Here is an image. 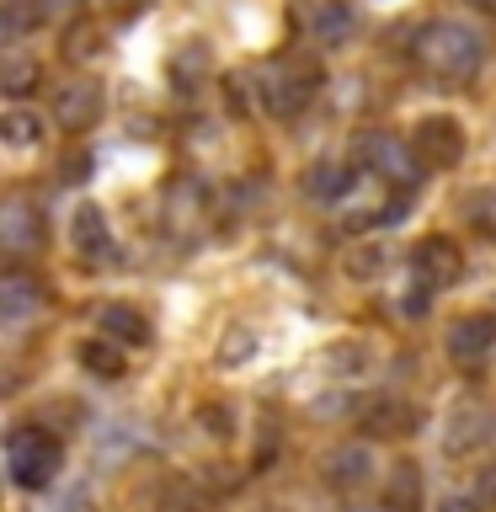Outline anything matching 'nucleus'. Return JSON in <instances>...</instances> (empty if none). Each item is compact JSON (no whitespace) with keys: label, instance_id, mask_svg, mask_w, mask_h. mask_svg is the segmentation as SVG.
<instances>
[{"label":"nucleus","instance_id":"1","mask_svg":"<svg viewBox=\"0 0 496 512\" xmlns=\"http://www.w3.org/2000/svg\"><path fill=\"white\" fill-rule=\"evenodd\" d=\"M411 59L422 64L432 80H470L480 64H486V38H480L470 22H459V16H438V22H427L416 32Z\"/></svg>","mask_w":496,"mask_h":512},{"label":"nucleus","instance_id":"2","mask_svg":"<svg viewBox=\"0 0 496 512\" xmlns=\"http://www.w3.org/2000/svg\"><path fill=\"white\" fill-rule=\"evenodd\" d=\"M315 91H320V70L299 54L272 59L267 70L256 75V96H262V107L272 118H299V112L315 102Z\"/></svg>","mask_w":496,"mask_h":512},{"label":"nucleus","instance_id":"3","mask_svg":"<svg viewBox=\"0 0 496 512\" xmlns=\"http://www.w3.org/2000/svg\"><path fill=\"white\" fill-rule=\"evenodd\" d=\"M352 155H358V166H363L368 176H379V182H390V187H400V192H411V187L427 176L422 155H416L406 139L384 134V128H363L358 144H352Z\"/></svg>","mask_w":496,"mask_h":512},{"label":"nucleus","instance_id":"4","mask_svg":"<svg viewBox=\"0 0 496 512\" xmlns=\"http://www.w3.org/2000/svg\"><path fill=\"white\" fill-rule=\"evenodd\" d=\"M59 459H64V448H59L54 432H43V427H11L6 464H11V480L22 491H43L48 480L59 475Z\"/></svg>","mask_w":496,"mask_h":512},{"label":"nucleus","instance_id":"5","mask_svg":"<svg viewBox=\"0 0 496 512\" xmlns=\"http://www.w3.org/2000/svg\"><path fill=\"white\" fill-rule=\"evenodd\" d=\"M294 27L310 43L336 48L358 32V11H352V0H304V6H294Z\"/></svg>","mask_w":496,"mask_h":512},{"label":"nucleus","instance_id":"6","mask_svg":"<svg viewBox=\"0 0 496 512\" xmlns=\"http://www.w3.org/2000/svg\"><path fill=\"white\" fill-rule=\"evenodd\" d=\"M411 150L422 155L427 171H448V166H459V155H464V128L454 118H422Z\"/></svg>","mask_w":496,"mask_h":512},{"label":"nucleus","instance_id":"7","mask_svg":"<svg viewBox=\"0 0 496 512\" xmlns=\"http://www.w3.org/2000/svg\"><path fill=\"white\" fill-rule=\"evenodd\" d=\"M96 118H102V80H64V86L54 91V123L70 128V134H80V128H91Z\"/></svg>","mask_w":496,"mask_h":512},{"label":"nucleus","instance_id":"8","mask_svg":"<svg viewBox=\"0 0 496 512\" xmlns=\"http://www.w3.org/2000/svg\"><path fill=\"white\" fill-rule=\"evenodd\" d=\"M459 267H464V262H459V246H454L448 235H427L422 246L411 251V278L422 283V288H432V294L454 283Z\"/></svg>","mask_w":496,"mask_h":512},{"label":"nucleus","instance_id":"9","mask_svg":"<svg viewBox=\"0 0 496 512\" xmlns=\"http://www.w3.org/2000/svg\"><path fill=\"white\" fill-rule=\"evenodd\" d=\"M443 347H448V358H454V363H480V358L496 347V315H491V310L459 315L454 326H448Z\"/></svg>","mask_w":496,"mask_h":512},{"label":"nucleus","instance_id":"10","mask_svg":"<svg viewBox=\"0 0 496 512\" xmlns=\"http://www.w3.org/2000/svg\"><path fill=\"white\" fill-rule=\"evenodd\" d=\"M491 438H496V411L491 406H459L448 432H443V448L454 459H464V454H475V448H486Z\"/></svg>","mask_w":496,"mask_h":512},{"label":"nucleus","instance_id":"11","mask_svg":"<svg viewBox=\"0 0 496 512\" xmlns=\"http://www.w3.org/2000/svg\"><path fill=\"white\" fill-rule=\"evenodd\" d=\"M43 299H48L43 278H32V272H22V267L0 272V320H27V315H38Z\"/></svg>","mask_w":496,"mask_h":512},{"label":"nucleus","instance_id":"12","mask_svg":"<svg viewBox=\"0 0 496 512\" xmlns=\"http://www.w3.org/2000/svg\"><path fill=\"white\" fill-rule=\"evenodd\" d=\"M70 235H75V251L86 256V262H112V256H118V240H112V230H107V214H102L96 203L75 208Z\"/></svg>","mask_w":496,"mask_h":512},{"label":"nucleus","instance_id":"13","mask_svg":"<svg viewBox=\"0 0 496 512\" xmlns=\"http://www.w3.org/2000/svg\"><path fill=\"white\" fill-rule=\"evenodd\" d=\"M326 480H331V486H342V491L368 486V480H374V448H368V443L331 448V454H326Z\"/></svg>","mask_w":496,"mask_h":512},{"label":"nucleus","instance_id":"14","mask_svg":"<svg viewBox=\"0 0 496 512\" xmlns=\"http://www.w3.org/2000/svg\"><path fill=\"white\" fill-rule=\"evenodd\" d=\"M0 246L11 256H27L43 246V214H32L27 203H6L0 208Z\"/></svg>","mask_w":496,"mask_h":512},{"label":"nucleus","instance_id":"15","mask_svg":"<svg viewBox=\"0 0 496 512\" xmlns=\"http://www.w3.org/2000/svg\"><path fill=\"white\" fill-rule=\"evenodd\" d=\"M96 326H102V336H112L118 347H144L150 342V320H144L139 310H128V304H107V310L96 315Z\"/></svg>","mask_w":496,"mask_h":512},{"label":"nucleus","instance_id":"16","mask_svg":"<svg viewBox=\"0 0 496 512\" xmlns=\"http://www.w3.org/2000/svg\"><path fill=\"white\" fill-rule=\"evenodd\" d=\"M352 182H358V171H352V166H336V160H320V166L304 176L310 198H320V203H342L347 192H352Z\"/></svg>","mask_w":496,"mask_h":512},{"label":"nucleus","instance_id":"17","mask_svg":"<svg viewBox=\"0 0 496 512\" xmlns=\"http://www.w3.org/2000/svg\"><path fill=\"white\" fill-rule=\"evenodd\" d=\"M384 507L390 512H416L422 507V470L416 464H395L390 480H384Z\"/></svg>","mask_w":496,"mask_h":512},{"label":"nucleus","instance_id":"18","mask_svg":"<svg viewBox=\"0 0 496 512\" xmlns=\"http://www.w3.org/2000/svg\"><path fill=\"white\" fill-rule=\"evenodd\" d=\"M43 0H0V38L6 43H22L32 27H43Z\"/></svg>","mask_w":496,"mask_h":512},{"label":"nucleus","instance_id":"19","mask_svg":"<svg viewBox=\"0 0 496 512\" xmlns=\"http://www.w3.org/2000/svg\"><path fill=\"white\" fill-rule=\"evenodd\" d=\"M208 70H214V59H208V48H203V43H182V48L171 54V80H176L182 91H192Z\"/></svg>","mask_w":496,"mask_h":512},{"label":"nucleus","instance_id":"20","mask_svg":"<svg viewBox=\"0 0 496 512\" xmlns=\"http://www.w3.org/2000/svg\"><path fill=\"white\" fill-rule=\"evenodd\" d=\"M43 80V70L32 59H22V54H6V64H0V91L11 96V102H22V96L32 91Z\"/></svg>","mask_w":496,"mask_h":512},{"label":"nucleus","instance_id":"21","mask_svg":"<svg viewBox=\"0 0 496 512\" xmlns=\"http://www.w3.org/2000/svg\"><path fill=\"white\" fill-rule=\"evenodd\" d=\"M0 139L16 144V150H22V144H38L43 139V118L32 107H11L6 118H0Z\"/></svg>","mask_w":496,"mask_h":512},{"label":"nucleus","instance_id":"22","mask_svg":"<svg viewBox=\"0 0 496 512\" xmlns=\"http://www.w3.org/2000/svg\"><path fill=\"white\" fill-rule=\"evenodd\" d=\"M80 363L102 379H118L123 374V358H118V342H80Z\"/></svg>","mask_w":496,"mask_h":512},{"label":"nucleus","instance_id":"23","mask_svg":"<svg viewBox=\"0 0 496 512\" xmlns=\"http://www.w3.org/2000/svg\"><path fill=\"white\" fill-rule=\"evenodd\" d=\"M406 219V198L384 203V208H363V214L347 219V230H395V224Z\"/></svg>","mask_w":496,"mask_h":512},{"label":"nucleus","instance_id":"24","mask_svg":"<svg viewBox=\"0 0 496 512\" xmlns=\"http://www.w3.org/2000/svg\"><path fill=\"white\" fill-rule=\"evenodd\" d=\"M395 422H411V411L400 406V400H374V406L363 411V427L368 432H400Z\"/></svg>","mask_w":496,"mask_h":512},{"label":"nucleus","instance_id":"25","mask_svg":"<svg viewBox=\"0 0 496 512\" xmlns=\"http://www.w3.org/2000/svg\"><path fill=\"white\" fill-rule=\"evenodd\" d=\"M251 352H256V331L235 326L230 336H224V347H219V363H224V368H235V363H246Z\"/></svg>","mask_w":496,"mask_h":512},{"label":"nucleus","instance_id":"26","mask_svg":"<svg viewBox=\"0 0 496 512\" xmlns=\"http://www.w3.org/2000/svg\"><path fill=\"white\" fill-rule=\"evenodd\" d=\"M390 267V251H379V246H363V251H352L347 256V272L352 278H374V272Z\"/></svg>","mask_w":496,"mask_h":512},{"label":"nucleus","instance_id":"27","mask_svg":"<svg viewBox=\"0 0 496 512\" xmlns=\"http://www.w3.org/2000/svg\"><path fill=\"white\" fill-rule=\"evenodd\" d=\"M96 48H102V43H96V32H70L64 54H70V59H86V54H96Z\"/></svg>","mask_w":496,"mask_h":512},{"label":"nucleus","instance_id":"28","mask_svg":"<svg viewBox=\"0 0 496 512\" xmlns=\"http://www.w3.org/2000/svg\"><path fill=\"white\" fill-rule=\"evenodd\" d=\"M203 427L214 432V438H230V411H224V406H203Z\"/></svg>","mask_w":496,"mask_h":512},{"label":"nucleus","instance_id":"29","mask_svg":"<svg viewBox=\"0 0 496 512\" xmlns=\"http://www.w3.org/2000/svg\"><path fill=\"white\" fill-rule=\"evenodd\" d=\"M80 176H91V155H70V160H64V182H80Z\"/></svg>","mask_w":496,"mask_h":512},{"label":"nucleus","instance_id":"30","mask_svg":"<svg viewBox=\"0 0 496 512\" xmlns=\"http://www.w3.org/2000/svg\"><path fill=\"white\" fill-rule=\"evenodd\" d=\"M80 11V0H43V16L48 22H59V16H75Z\"/></svg>","mask_w":496,"mask_h":512},{"label":"nucleus","instance_id":"31","mask_svg":"<svg viewBox=\"0 0 496 512\" xmlns=\"http://www.w3.org/2000/svg\"><path fill=\"white\" fill-rule=\"evenodd\" d=\"M438 512H480V502H475V496H443Z\"/></svg>","mask_w":496,"mask_h":512},{"label":"nucleus","instance_id":"32","mask_svg":"<svg viewBox=\"0 0 496 512\" xmlns=\"http://www.w3.org/2000/svg\"><path fill=\"white\" fill-rule=\"evenodd\" d=\"M475 11H486V16H496V0H470Z\"/></svg>","mask_w":496,"mask_h":512},{"label":"nucleus","instance_id":"33","mask_svg":"<svg viewBox=\"0 0 496 512\" xmlns=\"http://www.w3.org/2000/svg\"><path fill=\"white\" fill-rule=\"evenodd\" d=\"M112 6H128V0H112Z\"/></svg>","mask_w":496,"mask_h":512}]
</instances>
